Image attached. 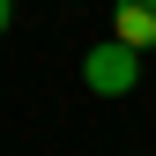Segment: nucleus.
Here are the masks:
<instances>
[{
    "label": "nucleus",
    "instance_id": "f257e3e1",
    "mask_svg": "<svg viewBox=\"0 0 156 156\" xmlns=\"http://www.w3.org/2000/svg\"><path fill=\"white\" fill-rule=\"evenodd\" d=\"M82 82H89L97 97H126L134 82H141V52L119 45V37H104V45H89V52H82Z\"/></svg>",
    "mask_w": 156,
    "mask_h": 156
},
{
    "label": "nucleus",
    "instance_id": "f03ea898",
    "mask_svg": "<svg viewBox=\"0 0 156 156\" xmlns=\"http://www.w3.org/2000/svg\"><path fill=\"white\" fill-rule=\"evenodd\" d=\"M112 37L134 52H156V0H112Z\"/></svg>",
    "mask_w": 156,
    "mask_h": 156
},
{
    "label": "nucleus",
    "instance_id": "7ed1b4c3",
    "mask_svg": "<svg viewBox=\"0 0 156 156\" xmlns=\"http://www.w3.org/2000/svg\"><path fill=\"white\" fill-rule=\"evenodd\" d=\"M8 23H15V0H0V37H8Z\"/></svg>",
    "mask_w": 156,
    "mask_h": 156
}]
</instances>
